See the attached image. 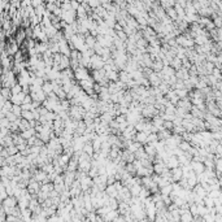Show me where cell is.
<instances>
[{"mask_svg":"<svg viewBox=\"0 0 222 222\" xmlns=\"http://www.w3.org/2000/svg\"><path fill=\"white\" fill-rule=\"evenodd\" d=\"M103 66H104V61H103V59H101L100 56H98V55H92L90 57V68L92 70H99V69H103Z\"/></svg>","mask_w":222,"mask_h":222,"instance_id":"6da1fadb","label":"cell"},{"mask_svg":"<svg viewBox=\"0 0 222 222\" xmlns=\"http://www.w3.org/2000/svg\"><path fill=\"white\" fill-rule=\"evenodd\" d=\"M90 73H88V69H86V68H83V66H79V68H77V69L74 70V79H77V81H83V79H87V78H90Z\"/></svg>","mask_w":222,"mask_h":222,"instance_id":"7a4b0ae2","label":"cell"},{"mask_svg":"<svg viewBox=\"0 0 222 222\" xmlns=\"http://www.w3.org/2000/svg\"><path fill=\"white\" fill-rule=\"evenodd\" d=\"M79 185H81V190L82 191H88L91 187L94 186V182H92V179H91L88 175H86L85 178H82V179L79 181Z\"/></svg>","mask_w":222,"mask_h":222,"instance_id":"3957f363","label":"cell"},{"mask_svg":"<svg viewBox=\"0 0 222 222\" xmlns=\"http://www.w3.org/2000/svg\"><path fill=\"white\" fill-rule=\"evenodd\" d=\"M164 164H165V166L169 169V170H172V169L179 166V162H178V158L175 156H170Z\"/></svg>","mask_w":222,"mask_h":222,"instance_id":"277c9868","label":"cell"},{"mask_svg":"<svg viewBox=\"0 0 222 222\" xmlns=\"http://www.w3.org/2000/svg\"><path fill=\"white\" fill-rule=\"evenodd\" d=\"M147 138H148V134H146L144 131H139L135 134L134 142H137L139 144H147Z\"/></svg>","mask_w":222,"mask_h":222,"instance_id":"5b68a950","label":"cell"},{"mask_svg":"<svg viewBox=\"0 0 222 222\" xmlns=\"http://www.w3.org/2000/svg\"><path fill=\"white\" fill-rule=\"evenodd\" d=\"M170 175L173 178V182H179V179L182 178V169H181V166L172 169V170H170Z\"/></svg>","mask_w":222,"mask_h":222,"instance_id":"8992f818","label":"cell"},{"mask_svg":"<svg viewBox=\"0 0 222 222\" xmlns=\"http://www.w3.org/2000/svg\"><path fill=\"white\" fill-rule=\"evenodd\" d=\"M104 192L107 194L109 197H113V199H117V190L114 189V186L113 185H110V186H107L105 187V190H104Z\"/></svg>","mask_w":222,"mask_h":222,"instance_id":"52a82bcc","label":"cell"},{"mask_svg":"<svg viewBox=\"0 0 222 222\" xmlns=\"http://www.w3.org/2000/svg\"><path fill=\"white\" fill-rule=\"evenodd\" d=\"M82 152H85L86 155H88V156L92 157V155H94V148H92V144H91V142L85 143L83 148H82Z\"/></svg>","mask_w":222,"mask_h":222,"instance_id":"ba28073f","label":"cell"},{"mask_svg":"<svg viewBox=\"0 0 222 222\" xmlns=\"http://www.w3.org/2000/svg\"><path fill=\"white\" fill-rule=\"evenodd\" d=\"M96 43V39L94 36H91L90 34H87V35H85V44L87 46V48H94Z\"/></svg>","mask_w":222,"mask_h":222,"instance_id":"9c48e42d","label":"cell"},{"mask_svg":"<svg viewBox=\"0 0 222 222\" xmlns=\"http://www.w3.org/2000/svg\"><path fill=\"white\" fill-rule=\"evenodd\" d=\"M140 190H142V185H134V186H131L129 189L130 195H131V196H138L139 192H140Z\"/></svg>","mask_w":222,"mask_h":222,"instance_id":"30bf717a","label":"cell"},{"mask_svg":"<svg viewBox=\"0 0 222 222\" xmlns=\"http://www.w3.org/2000/svg\"><path fill=\"white\" fill-rule=\"evenodd\" d=\"M187 185H189V189L190 190H192L197 185V179H196V175L195 174H192L191 177L187 178Z\"/></svg>","mask_w":222,"mask_h":222,"instance_id":"8fae6325","label":"cell"},{"mask_svg":"<svg viewBox=\"0 0 222 222\" xmlns=\"http://www.w3.org/2000/svg\"><path fill=\"white\" fill-rule=\"evenodd\" d=\"M42 91H43V92H44L46 95L51 94V92H54V90H52V85H51V82H44V83H43V86H42Z\"/></svg>","mask_w":222,"mask_h":222,"instance_id":"7c38bea8","label":"cell"},{"mask_svg":"<svg viewBox=\"0 0 222 222\" xmlns=\"http://www.w3.org/2000/svg\"><path fill=\"white\" fill-rule=\"evenodd\" d=\"M191 147H192L191 144H190L189 142H185V140H182V142L179 143V146H178V148H179L182 152H189L190 149H191Z\"/></svg>","mask_w":222,"mask_h":222,"instance_id":"4fadbf2b","label":"cell"},{"mask_svg":"<svg viewBox=\"0 0 222 222\" xmlns=\"http://www.w3.org/2000/svg\"><path fill=\"white\" fill-rule=\"evenodd\" d=\"M40 185L38 182H31V185H30V189H29V191L31 192V194H34V192H35V194H38V192L40 191V187H39Z\"/></svg>","mask_w":222,"mask_h":222,"instance_id":"5bb4252c","label":"cell"},{"mask_svg":"<svg viewBox=\"0 0 222 222\" xmlns=\"http://www.w3.org/2000/svg\"><path fill=\"white\" fill-rule=\"evenodd\" d=\"M34 134H35V130H34V129H30V130H27V131L23 133L22 137H23V138H31V135H34Z\"/></svg>","mask_w":222,"mask_h":222,"instance_id":"9a60e30c","label":"cell"},{"mask_svg":"<svg viewBox=\"0 0 222 222\" xmlns=\"http://www.w3.org/2000/svg\"><path fill=\"white\" fill-rule=\"evenodd\" d=\"M4 204H5L7 206H14V205H16V200H13V199H7L5 201H4Z\"/></svg>","mask_w":222,"mask_h":222,"instance_id":"2e32d148","label":"cell"},{"mask_svg":"<svg viewBox=\"0 0 222 222\" xmlns=\"http://www.w3.org/2000/svg\"><path fill=\"white\" fill-rule=\"evenodd\" d=\"M70 7H71V9L75 12L77 9H78V7H79V3L78 2H70Z\"/></svg>","mask_w":222,"mask_h":222,"instance_id":"e0dca14e","label":"cell"},{"mask_svg":"<svg viewBox=\"0 0 222 222\" xmlns=\"http://www.w3.org/2000/svg\"><path fill=\"white\" fill-rule=\"evenodd\" d=\"M23 117H25L26 120H31V118H34V116H33V113H31V112H29V110H26V112H23Z\"/></svg>","mask_w":222,"mask_h":222,"instance_id":"ac0fdd59","label":"cell"},{"mask_svg":"<svg viewBox=\"0 0 222 222\" xmlns=\"http://www.w3.org/2000/svg\"><path fill=\"white\" fill-rule=\"evenodd\" d=\"M113 222H126V221H125V218H123V216H118V217H117V218H116V220H114Z\"/></svg>","mask_w":222,"mask_h":222,"instance_id":"d6986e66","label":"cell"},{"mask_svg":"<svg viewBox=\"0 0 222 222\" xmlns=\"http://www.w3.org/2000/svg\"><path fill=\"white\" fill-rule=\"evenodd\" d=\"M13 110H14L16 113H20V108H18V107H14V108H13Z\"/></svg>","mask_w":222,"mask_h":222,"instance_id":"ffe728a7","label":"cell"}]
</instances>
